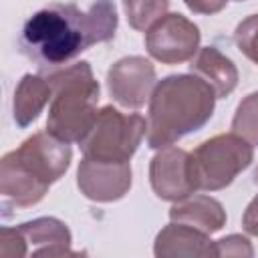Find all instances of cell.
I'll return each instance as SVG.
<instances>
[{"instance_id":"cell-1","label":"cell","mask_w":258,"mask_h":258,"mask_svg":"<svg viewBox=\"0 0 258 258\" xmlns=\"http://www.w3.org/2000/svg\"><path fill=\"white\" fill-rule=\"evenodd\" d=\"M117 24L113 0H97L89 10L71 2L50 4L24 22L18 46L42 75H48L69 67L83 50L113 40Z\"/></svg>"},{"instance_id":"cell-2","label":"cell","mask_w":258,"mask_h":258,"mask_svg":"<svg viewBox=\"0 0 258 258\" xmlns=\"http://www.w3.org/2000/svg\"><path fill=\"white\" fill-rule=\"evenodd\" d=\"M73 159L71 143L50 131H38L0 161V194L4 206L32 208L58 181Z\"/></svg>"},{"instance_id":"cell-3","label":"cell","mask_w":258,"mask_h":258,"mask_svg":"<svg viewBox=\"0 0 258 258\" xmlns=\"http://www.w3.org/2000/svg\"><path fill=\"white\" fill-rule=\"evenodd\" d=\"M214 89L198 75H169L157 81L149 97L147 147L163 149L200 131L214 115Z\"/></svg>"},{"instance_id":"cell-4","label":"cell","mask_w":258,"mask_h":258,"mask_svg":"<svg viewBox=\"0 0 258 258\" xmlns=\"http://www.w3.org/2000/svg\"><path fill=\"white\" fill-rule=\"evenodd\" d=\"M46 79L52 85L46 131L67 143H81L97 119L101 87L87 60L73 62Z\"/></svg>"},{"instance_id":"cell-5","label":"cell","mask_w":258,"mask_h":258,"mask_svg":"<svg viewBox=\"0 0 258 258\" xmlns=\"http://www.w3.org/2000/svg\"><path fill=\"white\" fill-rule=\"evenodd\" d=\"M254 161V145L244 137L232 133H220L191 151V175L198 189L218 191L228 187L238 173H242Z\"/></svg>"},{"instance_id":"cell-6","label":"cell","mask_w":258,"mask_h":258,"mask_svg":"<svg viewBox=\"0 0 258 258\" xmlns=\"http://www.w3.org/2000/svg\"><path fill=\"white\" fill-rule=\"evenodd\" d=\"M147 121L139 113H121L113 105H105L79 143L83 157L99 161H129L145 137Z\"/></svg>"},{"instance_id":"cell-7","label":"cell","mask_w":258,"mask_h":258,"mask_svg":"<svg viewBox=\"0 0 258 258\" xmlns=\"http://www.w3.org/2000/svg\"><path fill=\"white\" fill-rule=\"evenodd\" d=\"M73 236L58 218H36L14 228L0 230V256H73Z\"/></svg>"},{"instance_id":"cell-8","label":"cell","mask_w":258,"mask_h":258,"mask_svg":"<svg viewBox=\"0 0 258 258\" xmlns=\"http://www.w3.org/2000/svg\"><path fill=\"white\" fill-rule=\"evenodd\" d=\"M200 28L179 12L163 14L145 30V48L163 64H181L200 50Z\"/></svg>"},{"instance_id":"cell-9","label":"cell","mask_w":258,"mask_h":258,"mask_svg":"<svg viewBox=\"0 0 258 258\" xmlns=\"http://www.w3.org/2000/svg\"><path fill=\"white\" fill-rule=\"evenodd\" d=\"M157 85L155 67L145 56H123L107 71V89L115 103L125 109H141Z\"/></svg>"},{"instance_id":"cell-10","label":"cell","mask_w":258,"mask_h":258,"mask_svg":"<svg viewBox=\"0 0 258 258\" xmlns=\"http://www.w3.org/2000/svg\"><path fill=\"white\" fill-rule=\"evenodd\" d=\"M153 194L165 202H179L198 191L191 175V153L181 147H163L149 161Z\"/></svg>"},{"instance_id":"cell-11","label":"cell","mask_w":258,"mask_h":258,"mask_svg":"<svg viewBox=\"0 0 258 258\" xmlns=\"http://www.w3.org/2000/svg\"><path fill=\"white\" fill-rule=\"evenodd\" d=\"M131 165L129 161H99L83 157L77 169V185L87 200L99 204H111L121 198L131 187Z\"/></svg>"},{"instance_id":"cell-12","label":"cell","mask_w":258,"mask_h":258,"mask_svg":"<svg viewBox=\"0 0 258 258\" xmlns=\"http://www.w3.org/2000/svg\"><path fill=\"white\" fill-rule=\"evenodd\" d=\"M153 254L157 258H208L216 256V246L214 240H210V234L171 222L155 236Z\"/></svg>"},{"instance_id":"cell-13","label":"cell","mask_w":258,"mask_h":258,"mask_svg":"<svg viewBox=\"0 0 258 258\" xmlns=\"http://www.w3.org/2000/svg\"><path fill=\"white\" fill-rule=\"evenodd\" d=\"M169 220L191 226L206 234H216L226 226V210L212 196H187L179 202H173L169 208Z\"/></svg>"},{"instance_id":"cell-14","label":"cell","mask_w":258,"mask_h":258,"mask_svg":"<svg viewBox=\"0 0 258 258\" xmlns=\"http://www.w3.org/2000/svg\"><path fill=\"white\" fill-rule=\"evenodd\" d=\"M189 71L206 81L218 99H226L238 87V69L224 52L216 46H204L191 58Z\"/></svg>"},{"instance_id":"cell-15","label":"cell","mask_w":258,"mask_h":258,"mask_svg":"<svg viewBox=\"0 0 258 258\" xmlns=\"http://www.w3.org/2000/svg\"><path fill=\"white\" fill-rule=\"evenodd\" d=\"M52 99V85L46 79V75H24L20 83L16 85L14 91V101H12V115L18 127H28L32 125L42 109L50 103Z\"/></svg>"},{"instance_id":"cell-16","label":"cell","mask_w":258,"mask_h":258,"mask_svg":"<svg viewBox=\"0 0 258 258\" xmlns=\"http://www.w3.org/2000/svg\"><path fill=\"white\" fill-rule=\"evenodd\" d=\"M232 131L244 137L250 145H258V91L246 95L232 117Z\"/></svg>"},{"instance_id":"cell-17","label":"cell","mask_w":258,"mask_h":258,"mask_svg":"<svg viewBox=\"0 0 258 258\" xmlns=\"http://www.w3.org/2000/svg\"><path fill=\"white\" fill-rule=\"evenodd\" d=\"M169 0H123L127 22L135 30H147L163 14H167Z\"/></svg>"},{"instance_id":"cell-18","label":"cell","mask_w":258,"mask_h":258,"mask_svg":"<svg viewBox=\"0 0 258 258\" xmlns=\"http://www.w3.org/2000/svg\"><path fill=\"white\" fill-rule=\"evenodd\" d=\"M234 40L238 50L250 58L254 64H258V14L246 16L234 32Z\"/></svg>"},{"instance_id":"cell-19","label":"cell","mask_w":258,"mask_h":258,"mask_svg":"<svg viewBox=\"0 0 258 258\" xmlns=\"http://www.w3.org/2000/svg\"><path fill=\"white\" fill-rule=\"evenodd\" d=\"M216 256H254V248L246 236L230 234L226 238H220L214 242Z\"/></svg>"},{"instance_id":"cell-20","label":"cell","mask_w":258,"mask_h":258,"mask_svg":"<svg viewBox=\"0 0 258 258\" xmlns=\"http://www.w3.org/2000/svg\"><path fill=\"white\" fill-rule=\"evenodd\" d=\"M254 181L258 183V169L254 173ZM242 228H244L246 234L258 236V194L250 200V204L246 206V210L242 214Z\"/></svg>"},{"instance_id":"cell-21","label":"cell","mask_w":258,"mask_h":258,"mask_svg":"<svg viewBox=\"0 0 258 258\" xmlns=\"http://www.w3.org/2000/svg\"><path fill=\"white\" fill-rule=\"evenodd\" d=\"M183 4L196 14H218L226 8L228 0H183Z\"/></svg>"},{"instance_id":"cell-22","label":"cell","mask_w":258,"mask_h":258,"mask_svg":"<svg viewBox=\"0 0 258 258\" xmlns=\"http://www.w3.org/2000/svg\"><path fill=\"white\" fill-rule=\"evenodd\" d=\"M238 2H244V0H238Z\"/></svg>"}]
</instances>
